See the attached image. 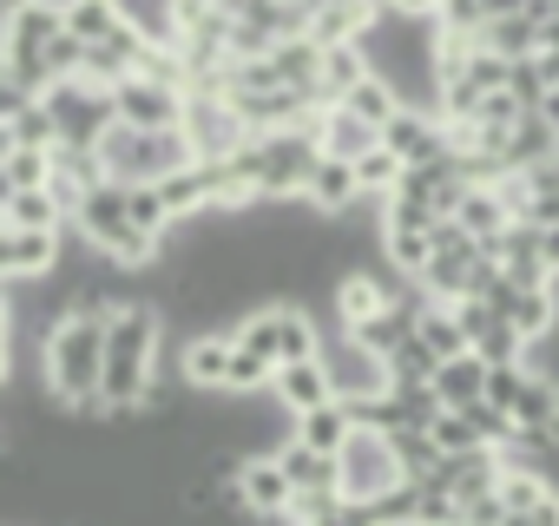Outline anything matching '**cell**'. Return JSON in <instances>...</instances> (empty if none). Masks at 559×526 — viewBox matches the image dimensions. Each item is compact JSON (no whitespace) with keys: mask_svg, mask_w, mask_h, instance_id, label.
Returning a JSON list of instances; mask_svg holds the SVG:
<instances>
[{"mask_svg":"<svg viewBox=\"0 0 559 526\" xmlns=\"http://www.w3.org/2000/svg\"><path fill=\"white\" fill-rule=\"evenodd\" d=\"M106 343H112V316L99 310H73L47 343H40V382L60 395V408L73 421H112L106 402Z\"/></svg>","mask_w":559,"mask_h":526,"instance_id":"6da1fadb","label":"cell"},{"mask_svg":"<svg viewBox=\"0 0 559 526\" xmlns=\"http://www.w3.org/2000/svg\"><path fill=\"white\" fill-rule=\"evenodd\" d=\"M73 230H80L93 250H106V256L132 263V271H152V263H158V237H152V230H139V217H132V204H126V184H119V178H106V184H93V191H86V204H80Z\"/></svg>","mask_w":559,"mask_h":526,"instance_id":"7a4b0ae2","label":"cell"},{"mask_svg":"<svg viewBox=\"0 0 559 526\" xmlns=\"http://www.w3.org/2000/svg\"><path fill=\"white\" fill-rule=\"evenodd\" d=\"M402 480H408V467H402V454H395V434L356 428L349 447H343V493H349V500H382V493H395Z\"/></svg>","mask_w":559,"mask_h":526,"instance_id":"3957f363","label":"cell"},{"mask_svg":"<svg viewBox=\"0 0 559 526\" xmlns=\"http://www.w3.org/2000/svg\"><path fill=\"white\" fill-rule=\"evenodd\" d=\"M230 506L243 519H276L297 506V480L284 474V461L276 454H243L237 474H230Z\"/></svg>","mask_w":559,"mask_h":526,"instance_id":"277c9868","label":"cell"},{"mask_svg":"<svg viewBox=\"0 0 559 526\" xmlns=\"http://www.w3.org/2000/svg\"><path fill=\"white\" fill-rule=\"evenodd\" d=\"M185 132H191L198 158H230L257 139L243 125V112L230 106V93H185Z\"/></svg>","mask_w":559,"mask_h":526,"instance_id":"5b68a950","label":"cell"},{"mask_svg":"<svg viewBox=\"0 0 559 526\" xmlns=\"http://www.w3.org/2000/svg\"><path fill=\"white\" fill-rule=\"evenodd\" d=\"M112 99H119V119H126V125H139V132L185 125V93H178V86H165V80H152V73L119 80V86H112Z\"/></svg>","mask_w":559,"mask_h":526,"instance_id":"8992f818","label":"cell"},{"mask_svg":"<svg viewBox=\"0 0 559 526\" xmlns=\"http://www.w3.org/2000/svg\"><path fill=\"white\" fill-rule=\"evenodd\" d=\"M60 263H67V230H0V271H8V284L53 277Z\"/></svg>","mask_w":559,"mask_h":526,"instance_id":"52a82bcc","label":"cell"},{"mask_svg":"<svg viewBox=\"0 0 559 526\" xmlns=\"http://www.w3.org/2000/svg\"><path fill=\"white\" fill-rule=\"evenodd\" d=\"M230 336H217V330H204V336H191L185 349H178V375H185V388L191 395H224L230 388Z\"/></svg>","mask_w":559,"mask_h":526,"instance_id":"ba28073f","label":"cell"},{"mask_svg":"<svg viewBox=\"0 0 559 526\" xmlns=\"http://www.w3.org/2000/svg\"><path fill=\"white\" fill-rule=\"evenodd\" d=\"M323 217H349V211H362V178H356V158H317V171H310V191H304Z\"/></svg>","mask_w":559,"mask_h":526,"instance_id":"9c48e42d","label":"cell"},{"mask_svg":"<svg viewBox=\"0 0 559 526\" xmlns=\"http://www.w3.org/2000/svg\"><path fill=\"white\" fill-rule=\"evenodd\" d=\"M67 34V0H14L8 8V27H0V40L8 47H53Z\"/></svg>","mask_w":559,"mask_h":526,"instance_id":"30bf717a","label":"cell"},{"mask_svg":"<svg viewBox=\"0 0 559 526\" xmlns=\"http://www.w3.org/2000/svg\"><path fill=\"white\" fill-rule=\"evenodd\" d=\"M276 461H284V474L297 480V493H343V454H323L304 434H290L276 447Z\"/></svg>","mask_w":559,"mask_h":526,"instance_id":"8fae6325","label":"cell"},{"mask_svg":"<svg viewBox=\"0 0 559 526\" xmlns=\"http://www.w3.org/2000/svg\"><path fill=\"white\" fill-rule=\"evenodd\" d=\"M270 395L284 402V415L297 421V415L336 402V382H330V369H323V356H317V362H284V369H276V388H270Z\"/></svg>","mask_w":559,"mask_h":526,"instance_id":"7c38bea8","label":"cell"},{"mask_svg":"<svg viewBox=\"0 0 559 526\" xmlns=\"http://www.w3.org/2000/svg\"><path fill=\"white\" fill-rule=\"evenodd\" d=\"M435 388H441L448 408H474V402H487V356H480V349L448 356L441 375H435Z\"/></svg>","mask_w":559,"mask_h":526,"instance_id":"4fadbf2b","label":"cell"},{"mask_svg":"<svg viewBox=\"0 0 559 526\" xmlns=\"http://www.w3.org/2000/svg\"><path fill=\"white\" fill-rule=\"evenodd\" d=\"M369 145H382V125H369V119L349 112V106H330V112H323V152H330V158H362Z\"/></svg>","mask_w":559,"mask_h":526,"instance_id":"5bb4252c","label":"cell"},{"mask_svg":"<svg viewBox=\"0 0 559 526\" xmlns=\"http://www.w3.org/2000/svg\"><path fill=\"white\" fill-rule=\"evenodd\" d=\"M297 434H304L310 447H323V454H343V447H349V434H356V408L336 395V402H323V408L297 415Z\"/></svg>","mask_w":559,"mask_h":526,"instance_id":"9a60e30c","label":"cell"},{"mask_svg":"<svg viewBox=\"0 0 559 526\" xmlns=\"http://www.w3.org/2000/svg\"><path fill=\"white\" fill-rule=\"evenodd\" d=\"M0 211H8V217H0V230H67L73 224L53 191H8V204H0Z\"/></svg>","mask_w":559,"mask_h":526,"instance_id":"2e32d148","label":"cell"},{"mask_svg":"<svg viewBox=\"0 0 559 526\" xmlns=\"http://www.w3.org/2000/svg\"><path fill=\"white\" fill-rule=\"evenodd\" d=\"M369 73H376V67H369L362 40H349V47H323V99H330V106H336V99H349Z\"/></svg>","mask_w":559,"mask_h":526,"instance_id":"e0dca14e","label":"cell"},{"mask_svg":"<svg viewBox=\"0 0 559 526\" xmlns=\"http://www.w3.org/2000/svg\"><path fill=\"white\" fill-rule=\"evenodd\" d=\"M0 184L8 191H47L53 184V152L47 145H8L0 152Z\"/></svg>","mask_w":559,"mask_h":526,"instance_id":"ac0fdd59","label":"cell"},{"mask_svg":"<svg viewBox=\"0 0 559 526\" xmlns=\"http://www.w3.org/2000/svg\"><path fill=\"white\" fill-rule=\"evenodd\" d=\"M454 217L467 224V237H480V250H487V243L513 224V211H507V198H500L493 184H474V191H467V204H461Z\"/></svg>","mask_w":559,"mask_h":526,"instance_id":"d6986e66","label":"cell"},{"mask_svg":"<svg viewBox=\"0 0 559 526\" xmlns=\"http://www.w3.org/2000/svg\"><path fill=\"white\" fill-rule=\"evenodd\" d=\"M112 27H126V8H119V0H67V34H80L86 47L106 40Z\"/></svg>","mask_w":559,"mask_h":526,"instance_id":"ffe728a7","label":"cell"},{"mask_svg":"<svg viewBox=\"0 0 559 526\" xmlns=\"http://www.w3.org/2000/svg\"><path fill=\"white\" fill-rule=\"evenodd\" d=\"M336 106H349V112H362L369 125H389V119H395V112H402L408 99H402V93H395V86H389L382 73H369V80H362V86H356L349 99H336Z\"/></svg>","mask_w":559,"mask_h":526,"instance_id":"44dd1931","label":"cell"},{"mask_svg":"<svg viewBox=\"0 0 559 526\" xmlns=\"http://www.w3.org/2000/svg\"><path fill=\"white\" fill-rule=\"evenodd\" d=\"M389 375H395V388H415V382H435V375H441V356L421 343V330L389 356Z\"/></svg>","mask_w":559,"mask_h":526,"instance_id":"7402d4cb","label":"cell"},{"mask_svg":"<svg viewBox=\"0 0 559 526\" xmlns=\"http://www.w3.org/2000/svg\"><path fill=\"white\" fill-rule=\"evenodd\" d=\"M428 434L441 441V454H474V447H487V434H480V421H474V408H441Z\"/></svg>","mask_w":559,"mask_h":526,"instance_id":"603a6c76","label":"cell"},{"mask_svg":"<svg viewBox=\"0 0 559 526\" xmlns=\"http://www.w3.org/2000/svg\"><path fill=\"white\" fill-rule=\"evenodd\" d=\"M559 487L546 480V474H533V467H513L507 461V474H500V500H507V513H533L539 500H552Z\"/></svg>","mask_w":559,"mask_h":526,"instance_id":"cb8c5ba5","label":"cell"},{"mask_svg":"<svg viewBox=\"0 0 559 526\" xmlns=\"http://www.w3.org/2000/svg\"><path fill=\"white\" fill-rule=\"evenodd\" d=\"M402 171H408V165H402V152H389V145H369V152L356 158V178H362L369 198H389V191L402 184Z\"/></svg>","mask_w":559,"mask_h":526,"instance_id":"d4e9b609","label":"cell"},{"mask_svg":"<svg viewBox=\"0 0 559 526\" xmlns=\"http://www.w3.org/2000/svg\"><path fill=\"white\" fill-rule=\"evenodd\" d=\"M126 204H132V217H139V230H152L158 243H165V230L178 224L171 217V204H165V191L158 184H126Z\"/></svg>","mask_w":559,"mask_h":526,"instance_id":"484cf974","label":"cell"},{"mask_svg":"<svg viewBox=\"0 0 559 526\" xmlns=\"http://www.w3.org/2000/svg\"><path fill=\"white\" fill-rule=\"evenodd\" d=\"M507 93H513L526 112H539V106H546V93H552V86H546V73H539V53L513 60V73H507Z\"/></svg>","mask_w":559,"mask_h":526,"instance_id":"4316f807","label":"cell"},{"mask_svg":"<svg viewBox=\"0 0 559 526\" xmlns=\"http://www.w3.org/2000/svg\"><path fill=\"white\" fill-rule=\"evenodd\" d=\"M526 375H533L526 362H487V402L493 408H513L520 388H526Z\"/></svg>","mask_w":559,"mask_h":526,"instance_id":"83f0119b","label":"cell"},{"mask_svg":"<svg viewBox=\"0 0 559 526\" xmlns=\"http://www.w3.org/2000/svg\"><path fill=\"white\" fill-rule=\"evenodd\" d=\"M389 8H395V14H415V21H441L448 0H389Z\"/></svg>","mask_w":559,"mask_h":526,"instance_id":"f1b7e54d","label":"cell"},{"mask_svg":"<svg viewBox=\"0 0 559 526\" xmlns=\"http://www.w3.org/2000/svg\"><path fill=\"white\" fill-rule=\"evenodd\" d=\"M480 14L500 21V14H526V0H480Z\"/></svg>","mask_w":559,"mask_h":526,"instance_id":"f546056e","label":"cell"},{"mask_svg":"<svg viewBox=\"0 0 559 526\" xmlns=\"http://www.w3.org/2000/svg\"><path fill=\"white\" fill-rule=\"evenodd\" d=\"M539 112H546V119H552V125H559V86H552V93H546V106H539Z\"/></svg>","mask_w":559,"mask_h":526,"instance_id":"4dcf8cb0","label":"cell"}]
</instances>
